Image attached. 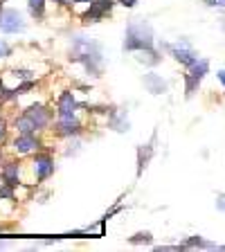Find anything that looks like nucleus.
I'll list each match as a JSON object with an SVG mask.
<instances>
[{
    "mask_svg": "<svg viewBox=\"0 0 225 252\" xmlns=\"http://www.w3.org/2000/svg\"><path fill=\"white\" fill-rule=\"evenodd\" d=\"M153 47V30L144 18H133L126 25V34H124V52H137V50H149Z\"/></svg>",
    "mask_w": 225,
    "mask_h": 252,
    "instance_id": "nucleus-2",
    "label": "nucleus"
},
{
    "mask_svg": "<svg viewBox=\"0 0 225 252\" xmlns=\"http://www.w3.org/2000/svg\"><path fill=\"white\" fill-rule=\"evenodd\" d=\"M27 5H30L32 16L43 18V11H45V0H27Z\"/></svg>",
    "mask_w": 225,
    "mask_h": 252,
    "instance_id": "nucleus-19",
    "label": "nucleus"
},
{
    "mask_svg": "<svg viewBox=\"0 0 225 252\" xmlns=\"http://www.w3.org/2000/svg\"><path fill=\"white\" fill-rule=\"evenodd\" d=\"M79 108L77 99H74V93L72 90H63L61 94H59L57 99V115H74V110Z\"/></svg>",
    "mask_w": 225,
    "mask_h": 252,
    "instance_id": "nucleus-11",
    "label": "nucleus"
},
{
    "mask_svg": "<svg viewBox=\"0 0 225 252\" xmlns=\"http://www.w3.org/2000/svg\"><path fill=\"white\" fill-rule=\"evenodd\" d=\"M205 7H212V9H225V0H203Z\"/></svg>",
    "mask_w": 225,
    "mask_h": 252,
    "instance_id": "nucleus-22",
    "label": "nucleus"
},
{
    "mask_svg": "<svg viewBox=\"0 0 225 252\" xmlns=\"http://www.w3.org/2000/svg\"><path fill=\"white\" fill-rule=\"evenodd\" d=\"M74 5H77V2H90V0H72Z\"/></svg>",
    "mask_w": 225,
    "mask_h": 252,
    "instance_id": "nucleus-30",
    "label": "nucleus"
},
{
    "mask_svg": "<svg viewBox=\"0 0 225 252\" xmlns=\"http://www.w3.org/2000/svg\"><path fill=\"white\" fill-rule=\"evenodd\" d=\"M11 149L18 156H27V153H34L41 149V140H38L34 133H18L16 140L11 142Z\"/></svg>",
    "mask_w": 225,
    "mask_h": 252,
    "instance_id": "nucleus-6",
    "label": "nucleus"
},
{
    "mask_svg": "<svg viewBox=\"0 0 225 252\" xmlns=\"http://www.w3.org/2000/svg\"><path fill=\"white\" fill-rule=\"evenodd\" d=\"M216 79H219L221 84H223V90H225V68H223V70H219V72H216Z\"/></svg>",
    "mask_w": 225,
    "mask_h": 252,
    "instance_id": "nucleus-28",
    "label": "nucleus"
},
{
    "mask_svg": "<svg viewBox=\"0 0 225 252\" xmlns=\"http://www.w3.org/2000/svg\"><path fill=\"white\" fill-rule=\"evenodd\" d=\"M183 246H185V250H187V248H205V239H203V236H198V234H196V236H189Z\"/></svg>",
    "mask_w": 225,
    "mask_h": 252,
    "instance_id": "nucleus-21",
    "label": "nucleus"
},
{
    "mask_svg": "<svg viewBox=\"0 0 225 252\" xmlns=\"http://www.w3.org/2000/svg\"><path fill=\"white\" fill-rule=\"evenodd\" d=\"M216 210L225 212V194L221 191V194H216Z\"/></svg>",
    "mask_w": 225,
    "mask_h": 252,
    "instance_id": "nucleus-24",
    "label": "nucleus"
},
{
    "mask_svg": "<svg viewBox=\"0 0 225 252\" xmlns=\"http://www.w3.org/2000/svg\"><path fill=\"white\" fill-rule=\"evenodd\" d=\"M162 47L167 50L169 54H171L176 61L180 63V65H185V68H192L196 61H198V52H196L194 47L189 45L187 41H178V43H162Z\"/></svg>",
    "mask_w": 225,
    "mask_h": 252,
    "instance_id": "nucleus-3",
    "label": "nucleus"
},
{
    "mask_svg": "<svg viewBox=\"0 0 225 252\" xmlns=\"http://www.w3.org/2000/svg\"><path fill=\"white\" fill-rule=\"evenodd\" d=\"M54 133L61 137H72L81 133V122L77 120L74 115H61L54 124Z\"/></svg>",
    "mask_w": 225,
    "mask_h": 252,
    "instance_id": "nucleus-9",
    "label": "nucleus"
},
{
    "mask_svg": "<svg viewBox=\"0 0 225 252\" xmlns=\"http://www.w3.org/2000/svg\"><path fill=\"white\" fill-rule=\"evenodd\" d=\"M153 142H156V133H153L151 142H147V144H140V147H137V169H135L137 178L144 173V169H147L149 162H151V158H153Z\"/></svg>",
    "mask_w": 225,
    "mask_h": 252,
    "instance_id": "nucleus-10",
    "label": "nucleus"
},
{
    "mask_svg": "<svg viewBox=\"0 0 225 252\" xmlns=\"http://www.w3.org/2000/svg\"><path fill=\"white\" fill-rule=\"evenodd\" d=\"M115 7V0H93L90 7L81 14V23L90 25V23H99L106 14H110V9Z\"/></svg>",
    "mask_w": 225,
    "mask_h": 252,
    "instance_id": "nucleus-5",
    "label": "nucleus"
},
{
    "mask_svg": "<svg viewBox=\"0 0 225 252\" xmlns=\"http://www.w3.org/2000/svg\"><path fill=\"white\" fill-rule=\"evenodd\" d=\"M11 126H14V128H16V131H18V133H36V131H38V128H36V124H34V122H32L30 117L25 115V113H23V115H18V117H16V120H14V124H11Z\"/></svg>",
    "mask_w": 225,
    "mask_h": 252,
    "instance_id": "nucleus-16",
    "label": "nucleus"
},
{
    "mask_svg": "<svg viewBox=\"0 0 225 252\" xmlns=\"http://www.w3.org/2000/svg\"><path fill=\"white\" fill-rule=\"evenodd\" d=\"M18 97V93H16V88H7L5 81L0 79V104H5V101H11Z\"/></svg>",
    "mask_w": 225,
    "mask_h": 252,
    "instance_id": "nucleus-17",
    "label": "nucleus"
},
{
    "mask_svg": "<svg viewBox=\"0 0 225 252\" xmlns=\"http://www.w3.org/2000/svg\"><path fill=\"white\" fill-rule=\"evenodd\" d=\"M144 88H147V93H151V94H162V93H167L169 84L160 77V74L149 72V74H144Z\"/></svg>",
    "mask_w": 225,
    "mask_h": 252,
    "instance_id": "nucleus-12",
    "label": "nucleus"
},
{
    "mask_svg": "<svg viewBox=\"0 0 225 252\" xmlns=\"http://www.w3.org/2000/svg\"><path fill=\"white\" fill-rule=\"evenodd\" d=\"M34 72H30V70H14V77H18V79H30Z\"/></svg>",
    "mask_w": 225,
    "mask_h": 252,
    "instance_id": "nucleus-25",
    "label": "nucleus"
},
{
    "mask_svg": "<svg viewBox=\"0 0 225 252\" xmlns=\"http://www.w3.org/2000/svg\"><path fill=\"white\" fill-rule=\"evenodd\" d=\"M2 5H5V0H0V9H2Z\"/></svg>",
    "mask_w": 225,
    "mask_h": 252,
    "instance_id": "nucleus-31",
    "label": "nucleus"
},
{
    "mask_svg": "<svg viewBox=\"0 0 225 252\" xmlns=\"http://www.w3.org/2000/svg\"><path fill=\"white\" fill-rule=\"evenodd\" d=\"M137 61L140 63H147V65H158V63L162 61V57H160V52H158L156 47H149V50H137Z\"/></svg>",
    "mask_w": 225,
    "mask_h": 252,
    "instance_id": "nucleus-14",
    "label": "nucleus"
},
{
    "mask_svg": "<svg viewBox=\"0 0 225 252\" xmlns=\"http://www.w3.org/2000/svg\"><path fill=\"white\" fill-rule=\"evenodd\" d=\"M151 241H153L151 232H137V234H133L129 239V243H133V246H137V243H151Z\"/></svg>",
    "mask_w": 225,
    "mask_h": 252,
    "instance_id": "nucleus-20",
    "label": "nucleus"
},
{
    "mask_svg": "<svg viewBox=\"0 0 225 252\" xmlns=\"http://www.w3.org/2000/svg\"><path fill=\"white\" fill-rule=\"evenodd\" d=\"M185 94H187V97H192V94L196 93V90H198V86H200V81H196L194 77H192V74H185Z\"/></svg>",
    "mask_w": 225,
    "mask_h": 252,
    "instance_id": "nucleus-18",
    "label": "nucleus"
},
{
    "mask_svg": "<svg viewBox=\"0 0 225 252\" xmlns=\"http://www.w3.org/2000/svg\"><path fill=\"white\" fill-rule=\"evenodd\" d=\"M27 23L23 21V14L16 9H0V32L5 34H18L25 32Z\"/></svg>",
    "mask_w": 225,
    "mask_h": 252,
    "instance_id": "nucleus-4",
    "label": "nucleus"
},
{
    "mask_svg": "<svg viewBox=\"0 0 225 252\" xmlns=\"http://www.w3.org/2000/svg\"><path fill=\"white\" fill-rule=\"evenodd\" d=\"M18 162L16 160H9L0 167V173H2V183L11 185V187H18Z\"/></svg>",
    "mask_w": 225,
    "mask_h": 252,
    "instance_id": "nucleus-13",
    "label": "nucleus"
},
{
    "mask_svg": "<svg viewBox=\"0 0 225 252\" xmlns=\"http://www.w3.org/2000/svg\"><path fill=\"white\" fill-rule=\"evenodd\" d=\"M34 176H36V183H43L54 173V160L50 153H36L34 156Z\"/></svg>",
    "mask_w": 225,
    "mask_h": 252,
    "instance_id": "nucleus-7",
    "label": "nucleus"
},
{
    "mask_svg": "<svg viewBox=\"0 0 225 252\" xmlns=\"http://www.w3.org/2000/svg\"><path fill=\"white\" fill-rule=\"evenodd\" d=\"M70 61H77V63H84L86 70L93 72L95 77L101 72V50L99 45L90 38L84 36H77L72 43V50H70Z\"/></svg>",
    "mask_w": 225,
    "mask_h": 252,
    "instance_id": "nucleus-1",
    "label": "nucleus"
},
{
    "mask_svg": "<svg viewBox=\"0 0 225 252\" xmlns=\"http://www.w3.org/2000/svg\"><path fill=\"white\" fill-rule=\"evenodd\" d=\"M11 54V47L7 45L5 41H2V38H0V59H7Z\"/></svg>",
    "mask_w": 225,
    "mask_h": 252,
    "instance_id": "nucleus-23",
    "label": "nucleus"
},
{
    "mask_svg": "<svg viewBox=\"0 0 225 252\" xmlns=\"http://www.w3.org/2000/svg\"><path fill=\"white\" fill-rule=\"evenodd\" d=\"M122 7H126V9H131V7H135V2L137 0H117Z\"/></svg>",
    "mask_w": 225,
    "mask_h": 252,
    "instance_id": "nucleus-27",
    "label": "nucleus"
},
{
    "mask_svg": "<svg viewBox=\"0 0 225 252\" xmlns=\"http://www.w3.org/2000/svg\"><path fill=\"white\" fill-rule=\"evenodd\" d=\"M5 135H7V122L0 120V142L5 140Z\"/></svg>",
    "mask_w": 225,
    "mask_h": 252,
    "instance_id": "nucleus-26",
    "label": "nucleus"
},
{
    "mask_svg": "<svg viewBox=\"0 0 225 252\" xmlns=\"http://www.w3.org/2000/svg\"><path fill=\"white\" fill-rule=\"evenodd\" d=\"M207 72H210V59H203V57H200L198 61H196L194 65L189 68V74H192L196 81H203Z\"/></svg>",
    "mask_w": 225,
    "mask_h": 252,
    "instance_id": "nucleus-15",
    "label": "nucleus"
},
{
    "mask_svg": "<svg viewBox=\"0 0 225 252\" xmlns=\"http://www.w3.org/2000/svg\"><path fill=\"white\" fill-rule=\"evenodd\" d=\"M25 115L30 117L34 124H36L38 131H43V128H47L50 126V120H52V110L47 108V106L43 104H32L25 108Z\"/></svg>",
    "mask_w": 225,
    "mask_h": 252,
    "instance_id": "nucleus-8",
    "label": "nucleus"
},
{
    "mask_svg": "<svg viewBox=\"0 0 225 252\" xmlns=\"http://www.w3.org/2000/svg\"><path fill=\"white\" fill-rule=\"evenodd\" d=\"M52 2H57V5H61V7H70V5H74L72 0H52Z\"/></svg>",
    "mask_w": 225,
    "mask_h": 252,
    "instance_id": "nucleus-29",
    "label": "nucleus"
}]
</instances>
